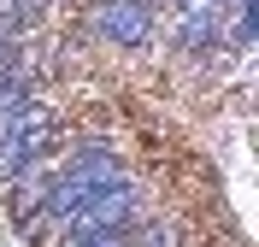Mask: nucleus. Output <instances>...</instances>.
Instances as JSON below:
<instances>
[{
  "label": "nucleus",
  "mask_w": 259,
  "mask_h": 247,
  "mask_svg": "<svg viewBox=\"0 0 259 247\" xmlns=\"http://www.w3.org/2000/svg\"><path fill=\"white\" fill-rule=\"evenodd\" d=\"M124 177V165H118L112 147H100V141H89V147H77L71 159H65L59 177H48V200H41V212L53 218V224H65V218L77 212L82 200L95 194V188H106V182Z\"/></svg>",
  "instance_id": "f257e3e1"
},
{
  "label": "nucleus",
  "mask_w": 259,
  "mask_h": 247,
  "mask_svg": "<svg viewBox=\"0 0 259 247\" xmlns=\"http://www.w3.org/2000/svg\"><path fill=\"white\" fill-rule=\"evenodd\" d=\"M48 135H53V118H48V106H35V100H24L18 112L0 118V182H12L24 165L41 159V153H48Z\"/></svg>",
  "instance_id": "f03ea898"
},
{
  "label": "nucleus",
  "mask_w": 259,
  "mask_h": 247,
  "mask_svg": "<svg viewBox=\"0 0 259 247\" xmlns=\"http://www.w3.org/2000/svg\"><path fill=\"white\" fill-rule=\"evenodd\" d=\"M89 30H95L100 47H142L153 35V6L147 0H95Z\"/></svg>",
  "instance_id": "7ed1b4c3"
},
{
  "label": "nucleus",
  "mask_w": 259,
  "mask_h": 247,
  "mask_svg": "<svg viewBox=\"0 0 259 247\" xmlns=\"http://www.w3.org/2000/svg\"><path fill=\"white\" fill-rule=\"evenodd\" d=\"M130 218H136V188H130L124 177L118 182H106V188H95V194L82 200L77 212L65 218L59 230H71V235H95V230H130Z\"/></svg>",
  "instance_id": "20e7f679"
},
{
  "label": "nucleus",
  "mask_w": 259,
  "mask_h": 247,
  "mask_svg": "<svg viewBox=\"0 0 259 247\" xmlns=\"http://www.w3.org/2000/svg\"><path fill=\"white\" fill-rule=\"evenodd\" d=\"M177 41H183L189 53H212L218 41H224V6H189Z\"/></svg>",
  "instance_id": "39448f33"
},
{
  "label": "nucleus",
  "mask_w": 259,
  "mask_h": 247,
  "mask_svg": "<svg viewBox=\"0 0 259 247\" xmlns=\"http://www.w3.org/2000/svg\"><path fill=\"white\" fill-rule=\"evenodd\" d=\"M24 100H35V77H30V59H18V65L0 71V118L18 112Z\"/></svg>",
  "instance_id": "423d86ee"
},
{
  "label": "nucleus",
  "mask_w": 259,
  "mask_h": 247,
  "mask_svg": "<svg viewBox=\"0 0 259 247\" xmlns=\"http://www.w3.org/2000/svg\"><path fill=\"white\" fill-rule=\"evenodd\" d=\"M12 182H18V188H12V218H35V212H41V200H48V177H41L35 165H24Z\"/></svg>",
  "instance_id": "0eeeda50"
},
{
  "label": "nucleus",
  "mask_w": 259,
  "mask_h": 247,
  "mask_svg": "<svg viewBox=\"0 0 259 247\" xmlns=\"http://www.w3.org/2000/svg\"><path fill=\"white\" fill-rule=\"evenodd\" d=\"M71 247H130V230H95V235H71Z\"/></svg>",
  "instance_id": "6e6552de"
},
{
  "label": "nucleus",
  "mask_w": 259,
  "mask_h": 247,
  "mask_svg": "<svg viewBox=\"0 0 259 247\" xmlns=\"http://www.w3.org/2000/svg\"><path fill=\"white\" fill-rule=\"evenodd\" d=\"M142 235H147V241H142V247H177V235L165 230V224H153V230H142Z\"/></svg>",
  "instance_id": "1a4fd4ad"
}]
</instances>
